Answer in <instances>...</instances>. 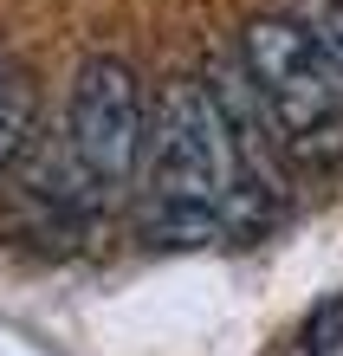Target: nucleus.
Here are the masks:
<instances>
[{"mask_svg": "<svg viewBox=\"0 0 343 356\" xmlns=\"http://www.w3.org/2000/svg\"><path fill=\"white\" fill-rule=\"evenodd\" d=\"M143 227L156 246H207L233 234H260L278 201L260 195L240 162L207 78H175L156 104V130L143 149Z\"/></svg>", "mask_w": 343, "mask_h": 356, "instance_id": "f257e3e1", "label": "nucleus"}, {"mask_svg": "<svg viewBox=\"0 0 343 356\" xmlns=\"http://www.w3.org/2000/svg\"><path fill=\"white\" fill-rule=\"evenodd\" d=\"M240 65L292 162L324 169L343 156V65L298 13H253L240 33Z\"/></svg>", "mask_w": 343, "mask_h": 356, "instance_id": "f03ea898", "label": "nucleus"}, {"mask_svg": "<svg viewBox=\"0 0 343 356\" xmlns=\"http://www.w3.org/2000/svg\"><path fill=\"white\" fill-rule=\"evenodd\" d=\"M149 149V104L143 78L117 52H91L72 72L65 97V136H58V175H65V207L97 214L117 207L123 188L136 181Z\"/></svg>", "mask_w": 343, "mask_h": 356, "instance_id": "7ed1b4c3", "label": "nucleus"}, {"mask_svg": "<svg viewBox=\"0 0 343 356\" xmlns=\"http://www.w3.org/2000/svg\"><path fill=\"white\" fill-rule=\"evenodd\" d=\"M39 136V85L13 52H0V175L19 169Z\"/></svg>", "mask_w": 343, "mask_h": 356, "instance_id": "20e7f679", "label": "nucleus"}, {"mask_svg": "<svg viewBox=\"0 0 343 356\" xmlns=\"http://www.w3.org/2000/svg\"><path fill=\"white\" fill-rule=\"evenodd\" d=\"M298 350L305 356H337L343 350V291H324V298L311 305L305 330H298Z\"/></svg>", "mask_w": 343, "mask_h": 356, "instance_id": "39448f33", "label": "nucleus"}, {"mask_svg": "<svg viewBox=\"0 0 343 356\" xmlns=\"http://www.w3.org/2000/svg\"><path fill=\"white\" fill-rule=\"evenodd\" d=\"M292 13L305 19V26H311L317 39H324V46H330V58L343 65V0H298Z\"/></svg>", "mask_w": 343, "mask_h": 356, "instance_id": "423d86ee", "label": "nucleus"}]
</instances>
